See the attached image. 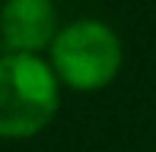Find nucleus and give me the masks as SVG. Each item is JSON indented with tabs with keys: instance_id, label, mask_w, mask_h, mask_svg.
I'll use <instances>...</instances> for the list:
<instances>
[{
	"instance_id": "obj_1",
	"label": "nucleus",
	"mask_w": 156,
	"mask_h": 152,
	"mask_svg": "<svg viewBox=\"0 0 156 152\" xmlns=\"http://www.w3.org/2000/svg\"><path fill=\"white\" fill-rule=\"evenodd\" d=\"M61 79L38 54L0 57V140H26L54 121Z\"/></svg>"
},
{
	"instance_id": "obj_2",
	"label": "nucleus",
	"mask_w": 156,
	"mask_h": 152,
	"mask_svg": "<svg viewBox=\"0 0 156 152\" xmlns=\"http://www.w3.org/2000/svg\"><path fill=\"white\" fill-rule=\"evenodd\" d=\"M51 70L64 86L76 92H93L108 86L121 70V38L99 19H76L64 25L51 41Z\"/></svg>"
},
{
	"instance_id": "obj_3",
	"label": "nucleus",
	"mask_w": 156,
	"mask_h": 152,
	"mask_svg": "<svg viewBox=\"0 0 156 152\" xmlns=\"http://www.w3.org/2000/svg\"><path fill=\"white\" fill-rule=\"evenodd\" d=\"M58 32L54 0H6L0 6V41L6 54H41Z\"/></svg>"
}]
</instances>
